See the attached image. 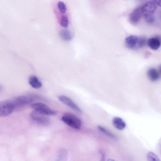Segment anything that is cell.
Listing matches in <instances>:
<instances>
[{"instance_id":"cell-1","label":"cell","mask_w":161,"mask_h":161,"mask_svg":"<svg viewBox=\"0 0 161 161\" xmlns=\"http://www.w3.org/2000/svg\"><path fill=\"white\" fill-rule=\"evenodd\" d=\"M157 6L156 1H148L142 6L143 16L147 22L152 23L155 21L154 14Z\"/></svg>"},{"instance_id":"cell-2","label":"cell","mask_w":161,"mask_h":161,"mask_svg":"<svg viewBox=\"0 0 161 161\" xmlns=\"http://www.w3.org/2000/svg\"><path fill=\"white\" fill-rule=\"evenodd\" d=\"M62 121L71 127L79 129L81 127L82 123L80 119L73 114L66 113L62 118Z\"/></svg>"},{"instance_id":"cell-3","label":"cell","mask_w":161,"mask_h":161,"mask_svg":"<svg viewBox=\"0 0 161 161\" xmlns=\"http://www.w3.org/2000/svg\"><path fill=\"white\" fill-rule=\"evenodd\" d=\"M34 99V97L31 96H24L17 97L11 101L14 106L15 109H20L33 102Z\"/></svg>"},{"instance_id":"cell-4","label":"cell","mask_w":161,"mask_h":161,"mask_svg":"<svg viewBox=\"0 0 161 161\" xmlns=\"http://www.w3.org/2000/svg\"><path fill=\"white\" fill-rule=\"evenodd\" d=\"M31 107L35 111L46 116L54 115L57 113L56 111L52 110L47 105L42 103L32 104Z\"/></svg>"},{"instance_id":"cell-5","label":"cell","mask_w":161,"mask_h":161,"mask_svg":"<svg viewBox=\"0 0 161 161\" xmlns=\"http://www.w3.org/2000/svg\"><path fill=\"white\" fill-rule=\"evenodd\" d=\"M15 110L11 101L0 102V116H6L11 114Z\"/></svg>"},{"instance_id":"cell-6","label":"cell","mask_w":161,"mask_h":161,"mask_svg":"<svg viewBox=\"0 0 161 161\" xmlns=\"http://www.w3.org/2000/svg\"><path fill=\"white\" fill-rule=\"evenodd\" d=\"M30 116L32 119L40 125H47L50 124V120L48 117L35 110L31 113Z\"/></svg>"},{"instance_id":"cell-7","label":"cell","mask_w":161,"mask_h":161,"mask_svg":"<svg viewBox=\"0 0 161 161\" xmlns=\"http://www.w3.org/2000/svg\"><path fill=\"white\" fill-rule=\"evenodd\" d=\"M143 16L142 7L140 6L135 8L130 15V20L134 25L137 24Z\"/></svg>"},{"instance_id":"cell-8","label":"cell","mask_w":161,"mask_h":161,"mask_svg":"<svg viewBox=\"0 0 161 161\" xmlns=\"http://www.w3.org/2000/svg\"><path fill=\"white\" fill-rule=\"evenodd\" d=\"M59 99L64 104H65L74 110L78 112L82 111L81 109L70 98L65 95H61L59 96Z\"/></svg>"},{"instance_id":"cell-9","label":"cell","mask_w":161,"mask_h":161,"mask_svg":"<svg viewBox=\"0 0 161 161\" xmlns=\"http://www.w3.org/2000/svg\"><path fill=\"white\" fill-rule=\"evenodd\" d=\"M147 44L149 47L154 50L159 49L161 44L160 40L157 37H152L147 40Z\"/></svg>"},{"instance_id":"cell-10","label":"cell","mask_w":161,"mask_h":161,"mask_svg":"<svg viewBox=\"0 0 161 161\" xmlns=\"http://www.w3.org/2000/svg\"><path fill=\"white\" fill-rule=\"evenodd\" d=\"M138 37L136 36H132L127 37L125 40L127 46L130 49H135Z\"/></svg>"},{"instance_id":"cell-11","label":"cell","mask_w":161,"mask_h":161,"mask_svg":"<svg viewBox=\"0 0 161 161\" xmlns=\"http://www.w3.org/2000/svg\"><path fill=\"white\" fill-rule=\"evenodd\" d=\"M112 123L114 126L119 130L124 129L126 126L125 122L121 118L119 117L114 118L113 119Z\"/></svg>"},{"instance_id":"cell-12","label":"cell","mask_w":161,"mask_h":161,"mask_svg":"<svg viewBox=\"0 0 161 161\" xmlns=\"http://www.w3.org/2000/svg\"><path fill=\"white\" fill-rule=\"evenodd\" d=\"M29 83L30 85L35 89L40 88L42 86L41 82L37 77L35 76H31L30 77Z\"/></svg>"},{"instance_id":"cell-13","label":"cell","mask_w":161,"mask_h":161,"mask_svg":"<svg viewBox=\"0 0 161 161\" xmlns=\"http://www.w3.org/2000/svg\"><path fill=\"white\" fill-rule=\"evenodd\" d=\"M149 78L152 81H156L159 79L160 76L158 71L154 68L149 69L147 73Z\"/></svg>"},{"instance_id":"cell-14","label":"cell","mask_w":161,"mask_h":161,"mask_svg":"<svg viewBox=\"0 0 161 161\" xmlns=\"http://www.w3.org/2000/svg\"><path fill=\"white\" fill-rule=\"evenodd\" d=\"M60 35L62 38L65 40H70L72 37V35L71 32L68 30L61 31L60 32Z\"/></svg>"},{"instance_id":"cell-15","label":"cell","mask_w":161,"mask_h":161,"mask_svg":"<svg viewBox=\"0 0 161 161\" xmlns=\"http://www.w3.org/2000/svg\"><path fill=\"white\" fill-rule=\"evenodd\" d=\"M146 40L143 37H138L135 49L141 48L144 47L146 43Z\"/></svg>"},{"instance_id":"cell-16","label":"cell","mask_w":161,"mask_h":161,"mask_svg":"<svg viewBox=\"0 0 161 161\" xmlns=\"http://www.w3.org/2000/svg\"><path fill=\"white\" fill-rule=\"evenodd\" d=\"M148 161H160L158 156L154 153L149 152L147 155Z\"/></svg>"},{"instance_id":"cell-17","label":"cell","mask_w":161,"mask_h":161,"mask_svg":"<svg viewBox=\"0 0 161 161\" xmlns=\"http://www.w3.org/2000/svg\"><path fill=\"white\" fill-rule=\"evenodd\" d=\"M98 128L101 132L105 135L112 138H116L115 136L113 134L104 127L101 126H98Z\"/></svg>"},{"instance_id":"cell-18","label":"cell","mask_w":161,"mask_h":161,"mask_svg":"<svg viewBox=\"0 0 161 161\" xmlns=\"http://www.w3.org/2000/svg\"><path fill=\"white\" fill-rule=\"evenodd\" d=\"M61 26L64 27H67L69 24V19L66 16H62L60 19Z\"/></svg>"},{"instance_id":"cell-19","label":"cell","mask_w":161,"mask_h":161,"mask_svg":"<svg viewBox=\"0 0 161 161\" xmlns=\"http://www.w3.org/2000/svg\"><path fill=\"white\" fill-rule=\"evenodd\" d=\"M58 7L60 12L62 13H65L67 10L66 6L63 2H59L57 4Z\"/></svg>"},{"instance_id":"cell-20","label":"cell","mask_w":161,"mask_h":161,"mask_svg":"<svg viewBox=\"0 0 161 161\" xmlns=\"http://www.w3.org/2000/svg\"><path fill=\"white\" fill-rule=\"evenodd\" d=\"M102 158H101V161H105V155L103 152L101 153Z\"/></svg>"},{"instance_id":"cell-21","label":"cell","mask_w":161,"mask_h":161,"mask_svg":"<svg viewBox=\"0 0 161 161\" xmlns=\"http://www.w3.org/2000/svg\"><path fill=\"white\" fill-rule=\"evenodd\" d=\"M107 161H115L114 160L111 159H108Z\"/></svg>"},{"instance_id":"cell-22","label":"cell","mask_w":161,"mask_h":161,"mask_svg":"<svg viewBox=\"0 0 161 161\" xmlns=\"http://www.w3.org/2000/svg\"><path fill=\"white\" fill-rule=\"evenodd\" d=\"M0 89H1V88H0Z\"/></svg>"}]
</instances>
